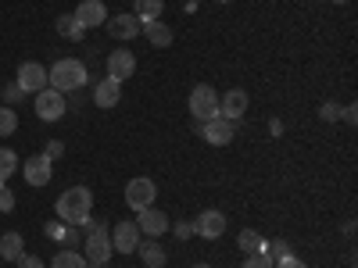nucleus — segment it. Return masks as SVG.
Returning <instances> with one entry per match:
<instances>
[{"mask_svg": "<svg viewBox=\"0 0 358 268\" xmlns=\"http://www.w3.org/2000/svg\"><path fill=\"white\" fill-rule=\"evenodd\" d=\"M90 211H94V193L86 186H72L57 197V218L65 225H86L90 222Z\"/></svg>", "mask_w": 358, "mask_h": 268, "instance_id": "obj_1", "label": "nucleus"}, {"mask_svg": "<svg viewBox=\"0 0 358 268\" xmlns=\"http://www.w3.org/2000/svg\"><path fill=\"white\" fill-rule=\"evenodd\" d=\"M47 82L57 89V94H72L86 82V65L76 61V57H62V61H54V68L47 72Z\"/></svg>", "mask_w": 358, "mask_h": 268, "instance_id": "obj_2", "label": "nucleus"}, {"mask_svg": "<svg viewBox=\"0 0 358 268\" xmlns=\"http://www.w3.org/2000/svg\"><path fill=\"white\" fill-rule=\"evenodd\" d=\"M86 225H90V222H86ZM111 254H115V247H111L108 229H104V225H90V236H86V244H83V258H86L90 265L104 268V265L111 261Z\"/></svg>", "mask_w": 358, "mask_h": 268, "instance_id": "obj_3", "label": "nucleus"}, {"mask_svg": "<svg viewBox=\"0 0 358 268\" xmlns=\"http://www.w3.org/2000/svg\"><path fill=\"white\" fill-rule=\"evenodd\" d=\"M190 114L197 122H208V118L219 114V94L212 86H194L190 89Z\"/></svg>", "mask_w": 358, "mask_h": 268, "instance_id": "obj_4", "label": "nucleus"}, {"mask_svg": "<svg viewBox=\"0 0 358 268\" xmlns=\"http://www.w3.org/2000/svg\"><path fill=\"white\" fill-rule=\"evenodd\" d=\"M155 197H158V186H155L147 175L129 179V183H126V204L133 207V211H143V207H151Z\"/></svg>", "mask_w": 358, "mask_h": 268, "instance_id": "obj_5", "label": "nucleus"}, {"mask_svg": "<svg viewBox=\"0 0 358 268\" xmlns=\"http://www.w3.org/2000/svg\"><path fill=\"white\" fill-rule=\"evenodd\" d=\"M69 104H65V94H57L54 86L40 89L36 94V114L43 118V122H57V118H65Z\"/></svg>", "mask_w": 358, "mask_h": 268, "instance_id": "obj_6", "label": "nucleus"}, {"mask_svg": "<svg viewBox=\"0 0 358 268\" xmlns=\"http://www.w3.org/2000/svg\"><path fill=\"white\" fill-rule=\"evenodd\" d=\"M201 136L212 143V147H229L233 136H236V122L215 114V118H208V122H201Z\"/></svg>", "mask_w": 358, "mask_h": 268, "instance_id": "obj_7", "label": "nucleus"}, {"mask_svg": "<svg viewBox=\"0 0 358 268\" xmlns=\"http://www.w3.org/2000/svg\"><path fill=\"white\" fill-rule=\"evenodd\" d=\"M18 89L22 94H40V89H47L50 82H47V68L40 65V61H25V65H18Z\"/></svg>", "mask_w": 358, "mask_h": 268, "instance_id": "obj_8", "label": "nucleus"}, {"mask_svg": "<svg viewBox=\"0 0 358 268\" xmlns=\"http://www.w3.org/2000/svg\"><path fill=\"white\" fill-rule=\"evenodd\" d=\"M194 232H197V236H204V240H219V236L226 232V215H222V211H215V207H208V211H201V215H197Z\"/></svg>", "mask_w": 358, "mask_h": 268, "instance_id": "obj_9", "label": "nucleus"}, {"mask_svg": "<svg viewBox=\"0 0 358 268\" xmlns=\"http://www.w3.org/2000/svg\"><path fill=\"white\" fill-rule=\"evenodd\" d=\"M22 175H25L29 186H47L50 175H54V161H47L43 154H36V158L22 161Z\"/></svg>", "mask_w": 358, "mask_h": 268, "instance_id": "obj_10", "label": "nucleus"}, {"mask_svg": "<svg viewBox=\"0 0 358 268\" xmlns=\"http://www.w3.org/2000/svg\"><path fill=\"white\" fill-rule=\"evenodd\" d=\"M136 244H140L136 222H118V225L111 229V247H115L118 254H136Z\"/></svg>", "mask_w": 358, "mask_h": 268, "instance_id": "obj_11", "label": "nucleus"}, {"mask_svg": "<svg viewBox=\"0 0 358 268\" xmlns=\"http://www.w3.org/2000/svg\"><path fill=\"white\" fill-rule=\"evenodd\" d=\"M72 18L83 25V29H97L108 22V8L101 4V0H83V4L72 11Z\"/></svg>", "mask_w": 358, "mask_h": 268, "instance_id": "obj_12", "label": "nucleus"}, {"mask_svg": "<svg viewBox=\"0 0 358 268\" xmlns=\"http://www.w3.org/2000/svg\"><path fill=\"white\" fill-rule=\"evenodd\" d=\"M133 72H136V57H133V50H111V54H108V79L122 82V79H129Z\"/></svg>", "mask_w": 358, "mask_h": 268, "instance_id": "obj_13", "label": "nucleus"}, {"mask_svg": "<svg viewBox=\"0 0 358 268\" xmlns=\"http://www.w3.org/2000/svg\"><path fill=\"white\" fill-rule=\"evenodd\" d=\"M104 25H108V36H111V40H118V43L136 40V33H140L136 15H115V18H108Z\"/></svg>", "mask_w": 358, "mask_h": 268, "instance_id": "obj_14", "label": "nucleus"}, {"mask_svg": "<svg viewBox=\"0 0 358 268\" xmlns=\"http://www.w3.org/2000/svg\"><path fill=\"white\" fill-rule=\"evenodd\" d=\"M136 229L143 236H162L169 229V218H165V211H158L151 204V207H143V211H136Z\"/></svg>", "mask_w": 358, "mask_h": 268, "instance_id": "obj_15", "label": "nucleus"}, {"mask_svg": "<svg viewBox=\"0 0 358 268\" xmlns=\"http://www.w3.org/2000/svg\"><path fill=\"white\" fill-rule=\"evenodd\" d=\"M244 111H248V94H244V89H229V94L219 97V114L229 118V122H236Z\"/></svg>", "mask_w": 358, "mask_h": 268, "instance_id": "obj_16", "label": "nucleus"}, {"mask_svg": "<svg viewBox=\"0 0 358 268\" xmlns=\"http://www.w3.org/2000/svg\"><path fill=\"white\" fill-rule=\"evenodd\" d=\"M118 100H122V82H115V79H101L97 89H94V104L97 107H115Z\"/></svg>", "mask_w": 358, "mask_h": 268, "instance_id": "obj_17", "label": "nucleus"}, {"mask_svg": "<svg viewBox=\"0 0 358 268\" xmlns=\"http://www.w3.org/2000/svg\"><path fill=\"white\" fill-rule=\"evenodd\" d=\"M136 254H140V261L147 268H162L165 265V247L155 240V236H151V240H143V244H136Z\"/></svg>", "mask_w": 358, "mask_h": 268, "instance_id": "obj_18", "label": "nucleus"}, {"mask_svg": "<svg viewBox=\"0 0 358 268\" xmlns=\"http://www.w3.org/2000/svg\"><path fill=\"white\" fill-rule=\"evenodd\" d=\"M140 29H143V36L151 40V47H169L172 43V29L165 25V22H140Z\"/></svg>", "mask_w": 358, "mask_h": 268, "instance_id": "obj_19", "label": "nucleus"}, {"mask_svg": "<svg viewBox=\"0 0 358 268\" xmlns=\"http://www.w3.org/2000/svg\"><path fill=\"white\" fill-rule=\"evenodd\" d=\"M22 251H25L22 232H4V236H0V258H4V261H18Z\"/></svg>", "mask_w": 358, "mask_h": 268, "instance_id": "obj_20", "label": "nucleus"}, {"mask_svg": "<svg viewBox=\"0 0 358 268\" xmlns=\"http://www.w3.org/2000/svg\"><path fill=\"white\" fill-rule=\"evenodd\" d=\"M50 268H90V261L83 258V251H72V247H65V251H57V254H54Z\"/></svg>", "mask_w": 358, "mask_h": 268, "instance_id": "obj_21", "label": "nucleus"}, {"mask_svg": "<svg viewBox=\"0 0 358 268\" xmlns=\"http://www.w3.org/2000/svg\"><path fill=\"white\" fill-rule=\"evenodd\" d=\"M165 11V0H136V18L140 22H155Z\"/></svg>", "mask_w": 358, "mask_h": 268, "instance_id": "obj_22", "label": "nucleus"}, {"mask_svg": "<svg viewBox=\"0 0 358 268\" xmlns=\"http://www.w3.org/2000/svg\"><path fill=\"white\" fill-rule=\"evenodd\" d=\"M236 244H241V251H244V254H258V251H265V247H268L255 229H244L241 236H236Z\"/></svg>", "mask_w": 358, "mask_h": 268, "instance_id": "obj_23", "label": "nucleus"}, {"mask_svg": "<svg viewBox=\"0 0 358 268\" xmlns=\"http://www.w3.org/2000/svg\"><path fill=\"white\" fill-rule=\"evenodd\" d=\"M57 33H62V36H69V40H83V33H86V29L72 18V15H62V18H57Z\"/></svg>", "mask_w": 358, "mask_h": 268, "instance_id": "obj_24", "label": "nucleus"}, {"mask_svg": "<svg viewBox=\"0 0 358 268\" xmlns=\"http://www.w3.org/2000/svg\"><path fill=\"white\" fill-rule=\"evenodd\" d=\"M18 129V114L15 107H0V136H11Z\"/></svg>", "mask_w": 358, "mask_h": 268, "instance_id": "obj_25", "label": "nucleus"}, {"mask_svg": "<svg viewBox=\"0 0 358 268\" xmlns=\"http://www.w3.org/2000/svg\"><path fill=\"white\" fill-rule=\"evenodd\" d=\"M0 168H4V175H15V168H18V154L11 151V147H0Z\"/></svg>", "mask_w": 358, "mask_h": 268, "instance_id": "obj_26", "label": "nucleus"}, {"mask_svg": "<svg viewBox=\"0 0 358 268\" xmlns=\"http://www.w3.org/2000/svg\"><path fill=\"white\" fill-rule=\"evenodd\" d=\"M244 268H273V258H268L265 251H258V254H248V258H244Z\"/></svg>", "mask_w": 358, "mask_h": 268, "instance_id": "obj_27", "label": "nucleus"}, {"mask_svg": "<svg viewBox=\"0 0 358 268\" xmlns=\"http://www.w3.org/2000/svg\"><path fill=\"white\" fill-rule=\"evenodd\" d=\"M265 254L273 258V265H276L280 258H287V254H290V244H287V240H276V244H268V247H265Z\"/></svg>", "mask_w": 358, "mask_h": 268, "instance_id": "obj_28", "label": "nucleus"}, {"mask_svg": "<svg viewBox=\"0 0 358 268\" xmlns=\"http://www.w3.org/2000/svg\"><path fill=\"white\" fill-rule=\"evenodd\" d=\"M62 154H65V143H57V140H50V143L43 147V158H47V161H57Z\"/></svg>", "mask_w": 358, "mask_h": 268, "instance_id": "obj_29", "label": "nucleus"}, {"mask_svg": "<svg viewBox=\"0 0 358 268\" xmlns=\"http://www.w3.org/2000/svg\"><path fill=\"white\" fill-rule=\"evenodd\" d=\"M11 207H15V193H11L8 186H0V211H4V215H8V211H11Z\"/></svg>", "mask_w": 358, "mask_h": 268, "instance_id": "obj_30", "label": "nucleus"}, {"mask_svg": "<svg viewBox=\"0 0 358 268\" xmlns=\"http://www.w3.org/2000/svg\"><path fill=\"white\" fill-rule=\"evenodd\" d=\"M273 268H308V265H305L301 258H294V254H287V258H280V261H276Z\"/></svg>", "mask_w": 358, "mask_h": 268, "instance_id": "obj_31", "label": "nucleus"}, {"mask_svg": "<svg viewBox=\"0 0 358 268\" xmlns=\"http://www.w3.org/2000/svg\"><path fill=\"white\" fill-rule=\"evenodd\" d=\"M18 268H47V265H43L36 254H22V258H18Z\"/></svg>", "mask_w": 358, "mask_h": 268, "instance_id": "obj_32", "label": "nucleus"}, {"mask_svg": "<svg viewBox=\"0 0 358 268\" xmlns=\"http://www.w3.org/2000/svg\"><path fill=\"white\" fill-rule=\"evenodd\" d=\"M319 114H322V122H334V118H341V107L337 104H322Z\"/></svg>", "mask_w": 358, "mask_h": 268, "instance_id": "obj_33", "label": "nucleus"}, {"mask_svg": "<svg viewBox=\"0 0 358 268\" xmlns=\"http://www.w3.org/2000/svg\"><path fill=\"white\" fill-rule=\"evenodd\" d=\"M341 114H344V122H348V126H355V122H358V111H355V104H348Z\"/></svg>", "mask_w": 358, "mask_h": 268, "instance_id": "obj_34", "label": "nucleus"}, {"mask_svg": "<svg viewBox=\"0 0 358 268\" xmlns=\"http://www.w3.org/2000/svg\"><path fill=\"white\" fill-rule=\"evenodd\" d=\"M18 97H22V89H18V82L4 89V100H8V104H11V100H18Z\"/></svg>", "mask_w": 358, "mask_h": 268, "instance_id": "obj_35", "label": "nucleus"}, {"mask_svg": "<svg viewBox=\"0 0 358 268\" xmlns=\"http://www.w3.org/2000/svg\"><path fill=\"white\" fill-rule=\"evenodd\" d=\"M190 232H194V225H187V222H183V225H176V236H183V240H187Z\"/></svg>", "mask_w": 358, "mask_h": 268, "instance_id": "obj_36", "label": "nucleus"}, {"mask_svg": "<svg viewBox=\"0 0 358 268\" xmlns=\"http://www.w3.org/2000/svg\"><path fill=\"white\" fill-rule=\"evenodd\" d=\"M8 183V175H4V168H0V186H4Z\"/></svg>", "mask_w": 358, "mask_h": 268, "instance_id": "obj_37", "label": "nucleus"}, {"mask_svg": "<svg viewBox=\"0 0 358 268\" xmlns=\"http://www.w3.org/2000/svg\"><path fill=\"white\" fill-rule=\"evenodd\" d=\"M194 268H212V265H204V261H201V265H194Z\"/></svg>", "mask_w": 358, "mask_h": 268, "instance_id": "obj_38", "label": "nucleus"}, {"mask_svg": "<svg viewBox=\"0 0 358 268\" xmlns=\"http://www.w3.org/2000/svg\"><path fill=\"white\" fill-rule=\"evenodd\" d=\"M334 4H348V0H334Z\"/></svg>", "mask_w": 358, "mask_h": 268, "instance_id": "obj_39", "label": "nucleus"}, {"mask_svg": "<svg viewBox=\"0 0 358 268\" xmlns=\"http://www.w3.org/2000/svg\"><path fill=\"white\" fill-rule=\"evenodd\" d=\"M90 268H97V265H90Z\"/></svg>", "mask_w": 358, "mask_h": 268, "instance_id": "obj_40", "label": "nucleus"}]
</instances>
